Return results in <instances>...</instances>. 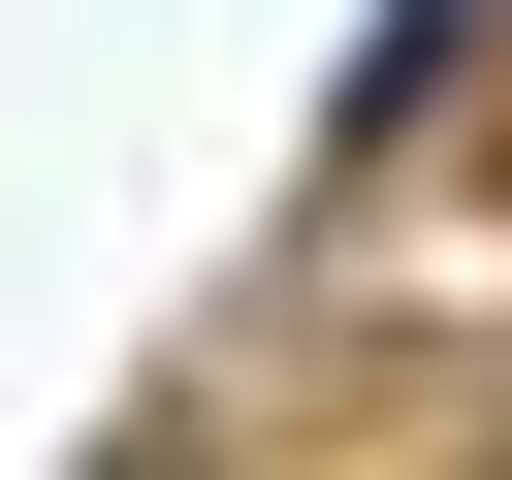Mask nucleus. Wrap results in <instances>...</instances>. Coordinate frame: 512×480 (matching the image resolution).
<instances>
[{"instance_id":"nucleus-1","label":"nucleus","mask_w":512,"mask_h":480,"mask_svg":"<svg viewBox=\"0 0 512 480\" xmlns=\"http://www.w3.org/2000/svg\"><path fill=\"white\" fill-rule=\"evenodd\" d=\"M128 480H192V448H128Z\"/></svg>"}]
</instances>
